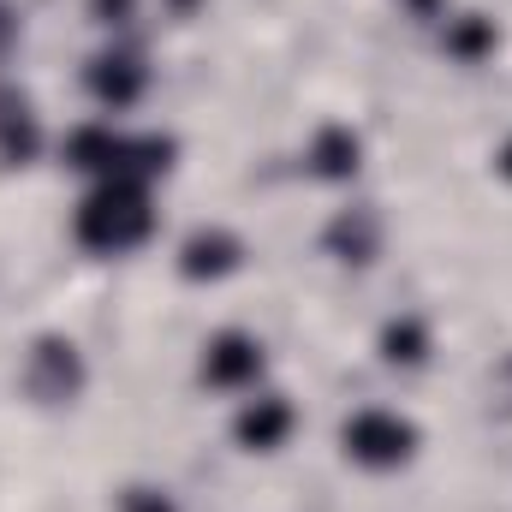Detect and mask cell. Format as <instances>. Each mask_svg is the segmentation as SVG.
<instances>
[{"mask_svg":"<svg viewBox=\"0 0 512 512\" xmlns=\"http://www.w3.org/2000/svg\"><path fill=\"white\" fill-rule=\"evenodd\" d=\"M84 90H90V102H96L102 114H126V108H137V102L149 96V66H143L137 48H120V42H114V48L90 54Z\"/></svg>","mask_w":512,"mask_h":512,"instance_id":"obj_6","label":"cell"},{"mask_svg":"<svg viewBox=\"0 0 512 512\" xmlns=\"http://www.w3.org/2000/svg\"><path fill=\"white\" fill-rule=\"evenodd\" d=\"M167 6H173V12H179V18H185V12H197V6H203V0H167Z\"/></svg>","mask_w":512,"mask_h":512,"instance_id":"obj_17","label":"cell"},{"mask_svg":"<svg viewBox=\"0 0 512 512\" xmlns=\"http://www.w3.org/2000/svg\"><path fill=\"white\" fill-rule=\"evenodd\" d=\"M417 447H423V429H417L405 411H387V405H364V411H352V417L340 423V453H346L358 471H376V477L411 465Z\"/></svg>","mask_w":512,"mask_h":512,"instance_id":"obj_3","label":"cell"},{"mask_svg":"<svg viewBox=\"0 0 512 512\" xmlns=\"http://www.w3.org/2000/svg\"><path fill=\"white\" fill-rule=\"evenodd\" d=\"M197 376H203V387H215V393H256L262 376H268V352H262V340L245 334V328H221V334L203 340Z\"/></svg>","mask_w":512,"mask_h":512,"instance_id":"obj_5","label":"cell"},{"mask_svg":"<svg viewBox=\"0 0 512 512\" xmlns=\"http://www.w3.org/2000/svg\"><path fill=\"white\" fill-rule=\"evenodd\" d=\"M358 167H364V137L352 126H340V120L322 126L304 149V173L322 179V185H346V179H358Z\"/></svg>","mask_w":512,"mask_h":512,"instance_id":"obj_10","label":"cell"},{"mask_svg":"<svg viewBox=\"0 0 512 512\" xmlns=\"http://www.w3.org/2000/svg\"><path fill=\"white\" fill-rule=\"evenodd\" d=\"M36 149H42L36 102L18 84H0V161L6 167H24V161H36Z\"/></svg>","mask_w":512,"mask_h":512,"instance_id":"obj_11","label":"cell"},{"mask_svg":"<svg viewBox=\"0 0 512 512\" xmlns=\"http://www.w3.org/2000/svg\"><path fill=\"white\" fill-rule=\"evenodd\" d=\"M376 352H382L387 370H423L429 364V352H435V334H429V322L423 316H393L382 328V340H376Z\"/></svg>","mask_w":512,"mask_h":512,"instance_id":"obj_13","label":"cell"},{"mask_svg":"<svg viewBox=\"0 0 512 512\" xmlns=\"http://www.w3.org/2000/svg\"><path fill=\"white\" fill-rule=\"evenodd\" d=\"M382 215L370 209V203H352V209H340L334 221H328V233H322V245H328V256L334 262H352V268H370L376 256H382Z\"/></svg>","mask_w":512,"mask_h":512,"instance_id":"obj_9","label":"cell"},{"mask_svg":"<svg viewBox=\"0 0 512 512\" xmlns=\"http://www.w3.org/2000/svg\"><path fill=\"white\" fill-rule=\"evenodd\" d=\"M441 48H447L459 66H483V60L501 48V30H495V18H483V12H453V18H441Z\"/></svg>","mask_w":512,"mask_h":512,"instance_id":"obj_12","label":"cell"},{"mask_svg":"<svg viewBox=\"0 0 512 512\" xmlns=\"http://www.w3.org/2000/svg\"><path fill=\"white\" fill-rule=\"evenodd\" d=\"M495 173H501V179L512 185V137L501 143V149H495Z\"/></svg>","mask_w":512,"mask_h":512,"instance_id":"obj_16","label":"cell"},{"mask_svg":"<svg viewBox=\"0 0 512 512\" xmlns=\"http://www.w3.org/2000/svg\"><path fill=\"white\" fill-rule=\"evenodd\" d=\"M507 393H512V364H507Z\"/></svg>","mask_w":512,"mask_h":512,"instance_id":"obj_18","label":"cell"},{"mask_svg":"<svg viewBox=\"0 0 512 512\" xmlns=\"http://www.w3.org/2000/svg\"><path fill=\"white\" fill-rule=\"evenodd\" d=\"M114 512H179V501L167 489H155V483H131V489H120Z\"/></svg>","mask_w":512,"mask_h":512,"instance_id":"obj_14","label":"cell"},{"mask_svg":"<svg viewBox=\"0 0 512 512\" xmlns=\"http://www.w3.org/2000/svg\"><path fill=\"white\" fill-rule=\"evenodd\" d=\"M292 429H298V411L286 393H251L233 417V441L245 453H280L292 441Z\"/></svg>","mask_w":512,"mask_h":512,"instance_id":"obj_8","label":"cell"},{"mask_svg":"<svg viewBox=\"0 0 512 512\" xmlns=\"http://www.w3.org/2000/svg\"><path fill=\"white\" fill-rule=\"evenodd\" d=\"M72 239L90 256H126L155 239V197L149 179H96L72 209Z\"/></svg>","mask_w":512,"mask_h":512,"instance_id":"obj_2","label":"cell"},{"mask_svg":"<svg viewBox=\"0 0 512 512\" xmlns=\"http://www.w3.org/2000/svg\"><path fill=\"white\" fill-rule=\"evenodd\" d=\"M18 382H24V393H30L36 405L60 411V405H78V399H84L90 370H84V352H78L66 334H36L30 352H24Z\"/></svg>","mask_w":512,"mask_h":512,"instance_id":"obj_4","label":"cell"},{"mask_svg":"<svg viewBox=\"0 0 512 512\" xmlns=\"http://www.w3.org/2000/svg\"><path fill=\"white\" fill-rule=\"evenodd\" d=\"M239 268H245V239L233 227H197L179 245V280H191V286H215Z\"/></svg>","mask_w":512,"mask_h":512,"instance_id":"obj_7","label":"cell"},{"mask_svg":"<svg viewBox=\"0 0 512 512\" xmlns=\"http://www.w3.org/2000/svg\"><path fill=\"white\" fill-rule=\"evenodd\" d=\"M90 18L102 30H126L131 18H137V0H90Z\"/></svg>","mask_w":512,"mask_h":512,"instance_id":"obj_15","label":"cell"},{"mask_svg":"<svg viewBox=\"0 0 512 512\" xmlns=\"http://www.w3.org/2000/svg\"><path fill=\"white\" fill-rule=\"evenodd\" d=\"M60 155L72 173H90V185L96 179H161L173 167L179 143L161 131H120L114 120H84L66 131Z\"/></svg>","mask_w":512,"mask_h":512,"instance_id":"obj_1","label":"cell"}]
</instances>
